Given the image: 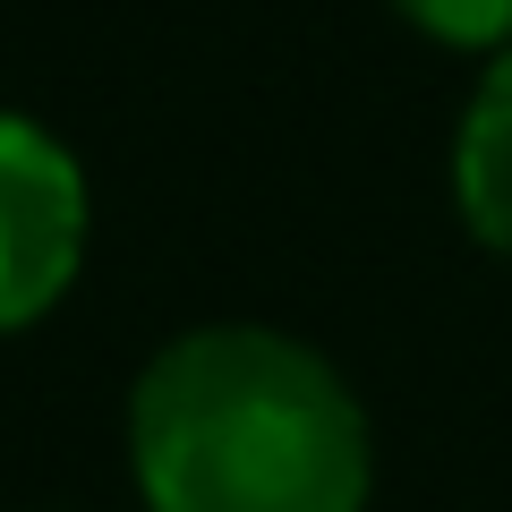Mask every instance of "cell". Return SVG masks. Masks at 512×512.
Returning a JSON list of instances; mask_svg holds the SVG:
<instances>
[{
	"label": "cell",
	"instance_id": "6da1fadb",
	"mask_svg": "<svg viewBox=\"0 0 512 512\" xmlns=\"http://www.w3.org/2000/svg\"><path fill=\"white\" fill-rule=\"evenodd\" d=\"M146 512H367V410L274 325H197L128 393Z\"/></svg>",
	"mask_w": 512,
	"mask_h": 512
},
{
	"label": "cell",
	"instance_id": "7a4b0ae2",
	"mask_svg": "<svg viewBox=\"0 0 512 512\" xmlns=\"http://www.w3.org/2000/svg\"><path fill=\"white\" fill-rule=\"evenodd\" d=\"M86 265V171L43 120L0 111V333H26L69 299Z\"/></svg>",
	"mask_w": 512,
	"mask_h": 512
},
{
	"label": "cell",
	"instance_id": "3957f363",
	"mask_svg": "<svg viewBox=\"0 0 512 512\" xmlns=\"http://www.w3.org/2000/svg\"><path fill=\"white\" fill-rule=\"evenodd\" d=\"M453 205L478 248L512 256V52L487 60V77L453 128Z\"/></svg>",
	"mask_w": 512,
	"mask_h": 512
},
{
	"label": "cell",
	"instance_id": "277c9868",
	"mask_svg": "<svg viewBox=\"0 0 512 512\" xmlns=\"http://www.w3.org/2000/svg\"><path fill=\"white\" fill-rule=\"evenodd\" d=\"M393 9L444 52H512V0H393Z\"/></svg>",
	"mask_w": 512,
	"mask_h": 512
}]
</instances>
